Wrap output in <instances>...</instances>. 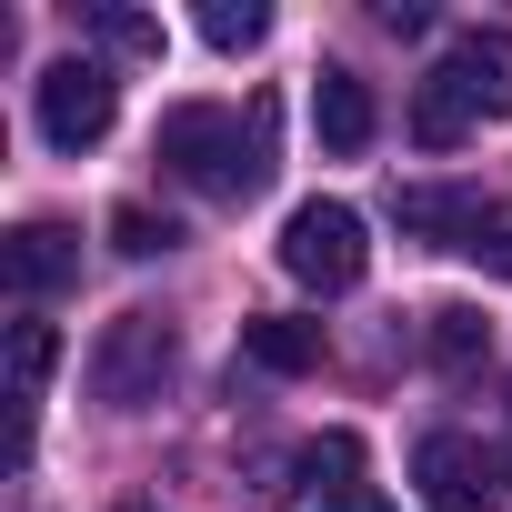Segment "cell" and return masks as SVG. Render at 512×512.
<instances>
[{"label":"cell","mask_w":512,"mask_h":512,"mask_svg":"<svg viewBox=\"0 0 512 512\" xmlns=\"http://www.w3.org/2000/svg\"><path fill=\"white\" fill-rule=\"evenodd\" d=\"M161 171L171 181H191V191H211V201H251L272 181V101H251V111H231V101H181V111H161Z\"/></svg>","instance_id":"obj_1"},{"label":"cell","mask_w":512,"mask_h":512,"mask_svg":"<svg viewBox=\"0 0 512 512\" xmlns=\"http://www.w3.org/2000/svg\"><path fill=\"white\" fill-rule=\"evenodd\" d=\"M171 362H181V332H171L161 312H121V322H101V342H91V402L141 412V402H161Z\"/></svg>","instance_id":"obj_2"},{"label":"cell","mask_w":512,"mask_h":512,"mask_svg":"<svg viewBox=\"0 0 512 512\" xmlns=\"http://www.w3.org/2000/svg\"><path fill=\"white\" fill-rule=\"evenodd\" d=\"M412 482H422V502H432V512H492V502L512 492V452H502V442H482V432H422Z\"/></svg>","instance_id":"obj_3"},{"label":"cell","mask_w":512,"mask_h":512,"mask_svg":"<svg viewBox=\"0 0 512 512\" xmlns=\"http://www.w3.org/2000/svg\"><path fill=\"white\" fill-rule=\"evenodd\" d=\"M362 262H372V241H362V211H352V201H302V211L282 221V272H292L302 292H352Z\"/></svg>","instance_id":"obj_4"},{"label":"cell","mask_w":512,"mask_h":512,"mask_svg":"<svg viewBox=\"0 0 512 512\" xmlns=\"http://www.w3.org/2000/svg\"><path fill=\"white\" fill-rule=\"evenodd\" d=\"M111 111H121V81L101 61H51L41 71V141L51 151H91L111 131Z\"/></svg>","instance_id":"obj_5"},{"label":"cell","mask_w":512,"mask_h":512,"mask_svg":"<svg viewBox=\"0 0 512 512\" xmlns=\"http://www.w3.org/2000/svg\"><path fill=\"white\" fill-rule=\"evenodd\" d=\"M472 121H512V31H452V51H442V71H432Z\"/></svg>","instance_id":"obj_6"},{"label":"cell","mask_w":512,"mask_h":512,"mask_svg":"<svg viewBox=\"0 0 512 512\" xmlns=\"http://www.w3.org/2000/svg\"><path fill=\"white\" fill-rule=\"evenodd\" d=\"M0 282L11 292H61V282H81V231L71 221H21L11 241H0Z\"/></svg>","instance_id":"obj_7"},{"label":"cell","mask_w":512,"mask_h":512,"mask_svg":"<svg viewBox=\"0 0 512 512\" xmlns=\"http://www.w3.org/2000/svg\"><path fill=\"white\" fill-rule=\"evenodd\" d=\"M312 121H322V151H332V161H362L372 131H382L372 81H362V71H322V81H312Z\"/></svg>","instance_id":"obj_8"},{"label":"cell","mask_w":512,"mask_h":512,"mask_svg":"<svg viewBox=\"0 0 512 512\" xmlns=\"http://www.w3.org/2000/svg\"><path fill=\"white\" fill-rule=\"evenodd\" d=\"M392 211H402V231H412V241H442V251H462V231H472L482 191H462V181H412Z\"/></svg>","instance_id":"obj_9"},{"label":"cell","mask_w":512,"mask_h":512,"mask_svg":"<svg viewBox=\"0 0 512 512\" xmlns=\"http://www.w3.org/2000/svg\"><path fill=\"white\" fill-rule=\"evenodd\" d=\"M241 352L262 362V372H322V322H292V312H251L241 322Z\"/></svg>","instance_id":"obj_10"},{"label":"cell","mask_w":512,"mask_h":512,"mask_svg":"<svg viewBox=\"0 0 512 512\" xmlns=\"http://www.w3.org/2000/svg\"><path fill=\"white\" fill-rule=\"evenodd\" d=\"M51 362H61V332L21 312V322H11V402H21V412L41 402V382H51Z\"/></svg>","instance_id":"obj_11"},{"label":"cell","mask_w":512,"mask_h":512,"mask_svg":"<svg viewBox=\"0 0 512 512\" xmlns=\"http://www.w3.org/2000/svg\"><path fill=\"white\" fill-rule=\"evenodd\" d=\"M482 352H492V322H482L472 302H442V312H432V362H442V372H472Z\"/></svg>","instance_id":"obj_12"},{"label":"cell","mask_w":512,"mask_h":512,"mask_svg":"<svg viewBox=\"0 0 512 512\" xmlns=\"http://www.w3.org/2000/svg\"><path fill=\"white\" fill-rule=\"evenodd\" d=\"M111 251H121V262H161V251H181V221H171V211L121 201V211H111Z\"/></svg>","instance_id":"obj_13"},{"label":"cell","mask_w":512,"mask_h":512,"mask_svg":"<svg viewBox=\"0 0 512 512\" xmlns=\"http://www.w3.org/2000/svg\"><path fill=\"white\" fill-rule=\"evenodd\" d=\"M462 262H482L492 282H512V201H482L472 231H462Z\"/></svg>","instance_id":"obj_14"},{"label":"cell","mask_w":512,"mask_h":512,"mask_svg":"<svg viewBox=\"0 0 512 512\" xmlns=\"http://www.w3.org/2000/svg\"><path fill=\"white\" fill-rule=\"evenodd\" d=\"M412 131H422V151H452V141L472 131V111H462L442 81H422V91H412Z\"/></svg>","instance_id":"obj_15"},{"label":"cell","mask_w":512,"mask_h":512,"mask_svg":"<svg viewBox=\"0 0 512 512\" xmlns=\"http://www.w3.org/2000/svg\"><path fill=\"white\" fill-rule=\"evenodd\" d=\"M262 31H272L262 0H211V11H201V41H211V51H251Z\"/></svg>","instance_id":"obj_16"},{"label":"cell","mask_w":512,"mask_h":512,"mask_svg":"<svg viewBox=\"0 0 512 512\" xmlns=\"http://www.w3.org/2000/svg\"><path fill=\"white\" fill-rule=\"evenodd\" d=\"M91 31L111 51H131V61H161V21H141V11H91Z\"/></svg>","instance_id":"obj_17"},{"label":"cell","mask_w":512,"mask_h":512,"mask_svg":"<svg viewBox=\"0 0 512 512\" xmlns=\"http://www.w3.org/2000/svg\"><path fill=\"white\" fill-rule=\"evenodd\" d=\"M292 472H312V462H302V452H262V462H251V502H262V512H282V502L302 492Z\"/></svg>","instance_id":"obj_18"},{"label":"cell","mask_w":512,"mask_h":512,"mask_svg":"<svg viewBox=\"0 0 512 512\" xmlns=\"http://www.w3.org/2000/svg\"><path fill=\"white\" fill-rule=\"evenodd\" d=\"M372 21H382V31H402V41H412V31H432V0H382V11H372Z\"/></svg>","instance_id":"obj_19"},{"label":"cell","mask_w":512,"mask_h":512,"mask_svg":"<svg viewBox=\"0 0 512 512\" xmlns=\"http://www.w3.org/2000/svg\"><path fill=\"white\" fill-rule=\"evenodd\" d=\"M322 512H392V502H382L372 482H352V492H322Z\"/></svg>","instance_id":"obj_20"},{"label":"cell","mask_w":512,"mask_h":512,"mask_svg":"<svg viewBox=\"0 0 512 512\" xmlns=\"http://www.w3.org/2000/svg\"><path fill=\"white\" fill-rule=\"evenodd\" d=\"M121 512H151V502H121Z\"/></svg>","instance_id":"obj_21"}]
</instances>
